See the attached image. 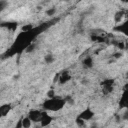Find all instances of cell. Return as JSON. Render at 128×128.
Masks as SVG:
<instances>
[{"instance_id": "obj_21", "label": "cell", "mask_w": 128, "mask_h": 128, "mask_svg": "<svg viewBox=\"0 0 128 128\" xmlns=\"http://www.w3.org/2000/svg\"><path fill=\"white\" fill-rule=\"evenodd\" d=\"M65 1H67V0H65Z\"/></svg>"}, {"instance_id": "obj_2", "label": "cell", "mask_w": 128, "mask_h": 128, "mask_svg": "<svg viewBox=\"0 0 128 128\" xmlns=\"http://www.w3.org/2000/svg\"><path fill=\"white\" fill-rule=\"evenodd\" d=\"M113 83H114V81L112 79H106V80H104L101 83L103 94L107 95V94L112 92V90H113Z\"/></svg>"}, {"instance_id": "obj_10", "label": "cell", "mask_w": 128, "mask_h": 128, "mask_svg": "<svg viewBox=\"0 0 128 128\" xmlns=\"http://www.w3.org/2000/svg\"><path fill=\"white\" fill-rule=\"evenodd\" d=\"M10 109H11L10 104H3V105H1V107H0V116L1 117L6 116L9 113Z\"/></svg>"}, {"instance_id": "obj_9", "label": "cell", "mask_w": 128, "mask_h": 128, "mask_svg": "<svg viewBox=\"0 0 128 128\" xmlns=\"http://www.w3.org/2000/svg\"><path fill=\"white\" fill-rule=\"evenodd\" d=\"M82 65H83V67L86 68V69L92 68V66H93V59H92V57H91V56L85 57V58L83 59V61H82Z\"/></svg>"}, {"instance_id": "obj_8", "label": "cell", "mask_w": 128, "mask_h": 128, "mask_svg": "<svg viewBox=\"0 0 128 128\" xmlns=\"http://www.w3.org/2000/svg\"><path fill=\"white\" fill-rule=\"evenodd\" d=\"M70 79H71V75L69 74L68 71H64V72H62V73L59 75V82H60L61 84H64V83L68 82Z\"/></svg>"}, {"instance_id": "obj_12", "label": "cell", "mask_w": 128, "mask_h": 128, "mask_svg": "<svg viewBox=\"0 0 128 128\" xmlns=\"http://www.w3.org/2000/svg\"><path fill=\"white\" fill-rule=\"evenodd\" d=\"M123 17H124V12L123 11H118L114 15V20H115L116 23H120V21L122 20Z\"/></svg>"}, {"instance_id": "obj_7", "label": "cell", "mask_w": 128, "mask_h": 128, "mask_svg": "<svg viewBox=\"0 0 128 128\" xmlns=\"http://www.w3.org/2000/svg\"><path fill=\"white\" fill-rule=\"evenodd\" d=\"M120 107L122 108H128V89L124 90V93L120 100Z\"/></svg>"}, {"instance_id": "obj_5", "label": "cell", "mask_w": 128, "mask_h": 128, "mask_svg": "<svg viewBox=\"0 0 128 128\" xmlns=\"http://www.w3.org/2000/svg\"><path fill=\"white\" fill-rule=\"evenodd\" d=\"M93 116H94V112H93L91 109H89V108L85 109L83 112H81V113L79 114V117L82 118V119H84L85 121H86V120H90V119H92Z\"/></svg>"}, {"instance_id": "obj_4", "label": "cell", "mask_w": 128, "mask_h": 128, "mask_svg": "<svg viewBox=\"0 0 128 128\" xmlns=\"http://www.w3.org/2000/svg\"><path fill=\"white\" fill-rule=\"evenodd\" d=\"M114 30L115 31H118L126 36H128V20H126L125 22L123 23H120V24H117V26L114 27Z\"/></svg>"}, {"instance_id": "obj_16", "label": "cell", "mask_w": 128, "mask_h": 128, "mask_svg": "<svg viewBox=\"0 0 128 128\" xmlns=\"http://www.w3.org/2000/svg\"><path fill=\"white\" fill-rule=\"evenodd\" d=\"M47 95H48V97H49V98L55 97V94H54V91H53V90H50V91L47 93Z\"/></svg>"}, {"instance_id": "obj_15", "label": "cell", "mask_w": 128, "mask_h": 128, "mask_svg": "<svg viewBox=\"0 0 128 128\" xmlns=\"http://www.w3.org/2000/svg\"><path fill=\"white\" fill-rule=\"evenodd\" d=\"M55 13H56V9H55V8H50V9H48V10L46 11V14H47L48 16H53Z\"/></svg>"}, {"instance_id": "obj_14", "label": "cell", "mask_w": 128, "mask_h": 128, "mask_svg": "<svg viewBox=\"0 0 128 128\" xmlns=\"http://www.w3.org/2000/svg\"><path fill=\"white\" fill-rule=\"evenodd\" d=\"M76 123H77V125H78V126H80V127L85 126V120H84V119H82V118H80L79 116H78V117H77V119H76Z\"/></svg>"}, {"instance_id": "obj_6", "label": "cell", "mask_w": 128, "mask_h": 128, "mask_svg": "<svg viewBox=\"0 0 128 128\" xmlns=\"http://www.w3.org/2000/svg\"><path fill=\"white\" fill-rule=\"evenodd\" d=\"M51 121H52V117H51L50 115H48L47 112L43 111V113H42V117H41V121H40L41 126H47L48 124H50Z\"/></svg>"}, {"instance_id": "obj_20", "label": "cell", "mask_w": 128, "mask_h": 128, "mask_svg": "<svg viewBox=\"0 0 128 128\" xmlns=\"http://www.w3.org/2000/svg\"><path fill=\"white\" fill-rule=\"evenodd\" d=\"M127 77H128V73H127Z\"/></svg>"}, {"instance_id": "obj_11", "label": "cell", "mask_w": 128, "mask_h": 128, "mask_svg": "<svg viewBox=\"0 0 128 128\" xmlns=\"http://www.w3.org/2000/svg\"><path fill=\"white\" fill-rule=\"evenodd\" d=\"M22 127L23 128H29L30 126H31V123H32V120L27 116V117H25V118H23L22 120Z\"/></svg>"}, {"instance_id": "obj_22", "label": "cell", "mask_w": 128, "mask_h": 128, "mask_svg": "<svg viewBox=\"0 0 128 128\" xmlns=\"http://www.w3.org/2000/svg\"><path fill=\"white\" fill-rule=\"evenodd\" d=\"M127 15H128V13H127Z\"/></svg>"}, {"instance_id": "obj_19", "label": "cell", "mask_w": 128, "mask_h": 128, "mask_svg": "<svg viewBox=\"0 0 128 128\" xmlns=\"http://www.w3.org/2000/svg\"><path fill=\"white\" fill-rule=\"evenodd\" d=\"M123 3H128V0H121Z\"/></svg>"}, {"instance_id": "obj_17", "label": "cell", "mask_w": 128, "mask_h": 128, "mask_svg": "<svg viewBox=\"0 0 128 128\" xmlns=\"http://www.w3.org/2000/svg\"><path fill=\"white\" fill-rule=\"evenodd\" d=\"M122 119L123 120H128V111L124 112V114L122 115Z\"/></svg>"}, {"instance_id": "obj_1", "label": "cell", "mask_w": 128, "mask_h": 128, "mask_svg": "<svg viewBox=\"0 0 128 128\" xmlns=\"http://www.w3.org/2000/svg\"><path fill=\"white\" fill-rule=\"evenodd\" d=\"M66 103V100L65 99H62V98H58V97H52V98H49L47 99L44 103H43V108L45 111H59L61 110L64 105Z\"/></svg>"}, {"instance_id": "obj_13", "label": "cell", "mask_w": 128, "mask_h": 128, "mask_svg": "<svg viewBox=\"0 0 128 128\" xmlns=\"http://www.w3.org/2000/svg\"><path fill=\"white\" fill-rule=\"evenodd\" d=\"M44 60H45V62H46L47 64H51V63L54 61V56H53V55H51V54H48V55H46V56H45Z\"/></svg>"}, {"instance_id": "obj_18", "label": "cell", "mask_w": 128, "mask_h": 128, "mask_svg": "<svg viewBox=\"0 0 128 128\" xmlns=\"http://www.w3.org/2000/svg\"><path fill=\"white\" fill-rule=\"evenodd\" d=\"M121 56V53H116V54H114V57L115 58H119Z\"/></svg>"}, {"instance_id": "obj_3", "label": "cell", "mask_w": 128, "mask_h": 128, "mask_svg": "<svg viewBox=\"0 0 128 128\" xmlns=\"http://www.w3.org/2000/svg\"><path fill=\"white\" fill-rule=\"evenodd\" d=\"M42 111L39 110H31L28 114V117L32 120V122H40L42 117Z\"/></svg>"}]
</instances>
